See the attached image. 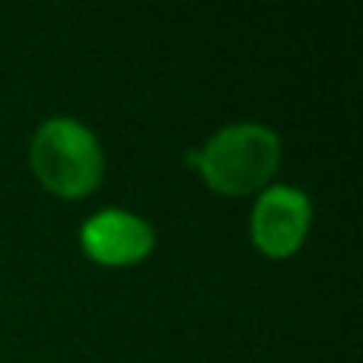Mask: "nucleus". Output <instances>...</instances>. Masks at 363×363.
Masks as SVG:
<instances>
[{
    "label": "nucleus",
    "instance_id": "nucleus-1",
    "mask_svg": "<svg viewBox=\"0 0 363 363\" xmlns=\"http://www.w3.org/2000/svg\"><path fill=\"white\" fill-rule=\"evenodd\" d=\"M188 163L213 194L249 198L274 185L284 163V144L281 134L262 121H233L188 153Z\"/></svg>",
    "mask_w": 363,
    "mask_h": 363
},
{
    "label": "nucleus",
    "instance_id": "nucleus-2",
    "mask_svg": "<svg viewBox=\"0 0 363 363\" xmlns=\"http://www.w3.org/2000/svg\"><path fill=\"white\" fill-rule=\"evenodd\" d=\"M29 169L48 194L83 201L102 185L106 150L86 121L74 115H51L32 131Z\"/></svg>",
    "mask_w": 363,
    "mask_h": 363
},
{
    "label": "nucleus",
    "instance_id": "nucleus-4",
    "mask_svg": "<svg viewBox=\"0 0 363 363\" xmlns=\"http://www.w3.org/2000/svg\"><path fill=\"white\" fill-rule=\"evenodd\" d=\"M80 249L102 268H134L144 264L157 249V230L150 220L125 207H106L83 220Z\"/></svg>",
    "mask_w": 363,
    "mask_h": 363
},
{
    "label": "nucleus",
    "instance_id": "nucleus-3",
    "mask_svg": "<svg viewBox=\"0 0 363 363\" xmlns=\"http://www.w3.org/2000/svg\"><path fill=\"white\" fill-rule=\"evenodd\" d=\"M313 230V198L296 185H268L249 211L252 249L268 262H287L306 245Z\"/></svg>",
    "mask_w": 363,
    "mask_h": 363
}]
</instances>
